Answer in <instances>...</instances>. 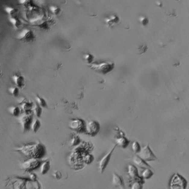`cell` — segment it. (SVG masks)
Masks as SVG:
<instances>
[{
    "mask_svg": "<svg viewBox=\"0 0 189 189\" xmlns=\"http://www.w3.org/2000/svg\"><path fill=\"white\" fill-rule=\"evenodd\" d=\"M45 148L41 144L28 145L21 148L20 150L31 158H39L45 154Z\"/></svg>",
    "mask_w": 189,
    "mask_h": 189,
    "instance_id": "6da1fadb",
    "label": "cell"
},
{
    "mask_svg": "<svg viewBox=\"0 0 189 189\" xmlns=\"http://www.w3.org/2000/svg\"><path fill=\"white\" fill-rule=\"evenodd\" d=\"M88 67L96 72L102 74H106L114 68L115 63L111 61H103L100 62H94L88 65Z\"/></svg>",
    "mask_w": 189,
    "mask_h": 189,
    "instance_id": "7a4b0ae2",
    "label": "cell"
},
{
    "mask_svg": "<svg viewBox=\"0 0 189 189\" xmlns=\"http://www.w3.org/2000/svg\"><path fill=\"white\" fill-rule=\"evenodd\" d=\"M187 185V181L178 173L172 176L169 182L170 189H186Z\"/></svg>",
    "mask_w": 189,
    "mask_h": 189,
    "instance_id": "3957f363",
    "label": "cell"
},
{
    "mask_svg": "<svg viewBox=\"0 0 189 189\" xmlns=\"http://www.w3.org/2000/svg\"><path fill=\"white\" fill-rule=\"evenodd\" d=\"M137 155L146 162L158 160L156 156L151 151L149 144L141 148V150L137 154Z\"/></svg>",
    "mask_w": 189,
    "mask_h": 189,
    "instance_id": "277c9868",
    "label": "cell"
},
{
    "mask_svg": "<svg viewBox=\"0 0 189 189\" xmlns=\"http://www.w3.org/2000/svg\"><path fill=\"white\" fill-rule=\"evenodd\" d=\"M33 120L32 114H22L18 118L19 123L21 124L22 129L24 131H28L31 129V124Z\"/></svg>",
    "mask_w": 189,
    "mask_h": 189,
    "instance_id": "5b68a950",
    "label": "cell"
},
{
    "mask_svg": "<svg viewBox=\"0 0 189 189\" xmlns=\"http://www.w3.org/2000/svg\"><path fill=\"white\" fill-rule=\"evenodd\" d=\"M100 124L96 120H92L86 123L85 133L90 136H95L99 131Z\"/></svg>",
    "mask_w": 189,
    "mask_h": 189,
    "instance_id": "8992f818",
    "label": "cell"
},
{
    "mask_svg": "<svg viewBox=\"0 0 189 189\" xmlns=\"http://www.w3.org/2000/svg\"><path fill=\"white\" fill-rule=\"evenodd\" d=\"M116 146H117V145H114L113 147L111 148L109 150V151H108L104 156H103L102 159H100L99 162V165H98V166H99L98 169H99V172L100 174H102L103 172H104L105 169L107 168L109 162H110L112 155V154H113Z\"/></svg>",
    "mask_w": 189,
    "mask_h": 189,
    "instance_id": "52a82bcc",
    "label": "cell"
},
{
    "mask_svg": "<svg viewBox=\"0 0 189 189\" xmlns=\"http://www.w3.org/2000/svg\"><path fill=\"white\" fill-rule=\"evenodd\" d=\"M36 38L34 32L32 30L28 28H25L18 33L17 38L18 39L24 42H31L33 41Z\"/></svg>",
    "mask_w": 189,
    "mask_h": 189,
    "instance_id": "ba28073f",
    "label": "cell"
},
{
    "mask_svg": "<svg viewBox=\"0 0 189 189\" xmlns=\"http://www.w3.org/2000/svg\"><path fill=\"white\" fill-rule=\"evenodd\" d=\"M86 123L82 119L75 118L70 121L69 127L73 131L79 133L85 132Z\"/></svg>",
    "mask_w": 189,
    "mask_h": 189,
    "instance_id": "9c48e42d",
    "label": "cell"
},
{
    "mask_svg": "<svg viewBox=\"0 0 189 189\" xmlns=\"http://www.w3.org/2000/svg\"><path fill=\"white\" fill-rule=\"evenodd\" d=\"M39 165H41V162L38 159L30 158L21 164V167L23 170L29 172L37 168Z\"/></svg>",
    "mask_w": 189,
    "mask_h": 189,
    "instance_id": "30bf717a",
    "label": "cell"
},
{
    "mask_svg": "<svg viewBox=\"0 0 189 189\" xmlns=\"http://www.w3.org/2000/svg\"><path fill=\"white\" fill-rule=\"evenodd\" d=\"M18 103L21 106V110H23L24 113L31 114L32 111V108L34 106V103L26 98H21L18 100Z\"/></svg>",
    "mask_w": 189,
    "mask_h": 189,
    "instance_id": "8fae6325",
    "label": "cell"
},
{
    "mask_svg": "<svg viewBox=\"0 0 189 189\" xmlns=\"http://www.w3.org/2000/svg\"><path fill=\"white\" fill-rule=\"evenodd\" d=\"M11 78L12 79L14 84L20 89H22L24 86V78L20 73H15L12 76Z\"/></svg>",
    "mask_w": 189,
    "mask_h": 189,
    "instance_id": "7c38bea8",
    "label": "cell"
},
{
    "mask_svg": "<svg viewBox=\"0 0 189 189\" xmlns=\"http://www.w3.org/2000/svg\"><path fill=\"white\" fill-rule=\"evenodd\" d=\"M112 184L116 187H119L120 189H125L124 181L123 178L120 176L118 175L116 173L113 174Z\"/></svg>",
    "mask_w": 189,
    "mask_h": 189,
    "instance_id": "4fadbf2b",
    "label": "cell"
},
{
    "mask_svg": "<svg viewBox=\"0 0 189 189\" xmlns=\"http://www.w3.org/2000/svg\"><path fill=\"white\" fill-rule=\"evenodd\" d=\"M133 161L136 165L139 166L140 168L144 169H145L151 168L150 166L144 160L140 158L137 155L134 156L133 159Z\"/></svg>",
    "mask_w": 189,
    "mask_h": 189,
    "instance_id": "5bb4252c",
    "label": "cell"
},
{
    "mask_svg": "<svg viewBox=\"0 0 189 189\" xmlns=\"http://www.w3.org/2000/svg\"><path fill=\"white\" fill-rule=\"evenodd\" d=\"M119 21V18L116 14H112L108 17H106L104 22L108 27H112L114 24H117Z\"/></svg>",
    "mask_w": 189,
    "mask_h": 189,
    "instance_id": "9a60e30c",
    "label": "cell"
},
{
    "mask_svg": "<svg viewBox=\"0 0 189 189\" xmlns=\"http://www.w3.org/2000/svg\"><path fill=\"white\" fill-rule=\"evenodd\" d=\"M128 174L129 176H131V178L133 179H135V180H139L141 179L139 175L138 172H137V168L133 165H128Z\"/></svg>",
    "mask_w": 189,
    "mask_h": 189,
    "instance_id": "2e32d148",
    "label": "cell"
},
{
    "mask_svg": "<svg viewBox=\"0 0 189 189\" xmlns=\"http://www.w3.org/2000/svg\"><path fill=\"white\" fill-rule=\"evenodd\" d=\"M115 143L117 145L119 146L121 148L125 149L128 146L129 144V141L125 137L122 136L117 138L115 140Z\"/></svg>",
    "mask_w": 189,
    "mask_h": 189,
    "instance_id": "e0dca14e",
    "label": "cell"
},
{
    "mask_svg": "<svg viewBox=\"0 0 189 189\" xmlns=\"http://www.w3.org/2000/svg\"><path fill=\"white\" fill-rule=\"evenodd\" d=\"M8 110L14 117H20L21 114V108L18 106H11L8 108Z\"/></svg>",
    "mask_w": 189,
    "mask_h": 189,
    "instance_id": "ac0fdd59",
    "label": "cell"
},
{
    "mask_svg": "<svg viewBox=\"0 0 189 189\" xmlns=\"http://www.w3.org/2000/svg\"><path fill=\"white\" fill-rule=\"evenodd\" d=\"M50 169V162L49 161H46L42 163L40 165V172L42 175H45L48 172Z\"/></svg>",
    "mask_w": 189,
    "mask_h": 189,
    "instance_id": "d6986e66",
    "label": "cell"
},
{
    "mask_svg": "<svg viewBox=\"0 0 189 189\" xmlns=\"http://www.w3.org/2000/svg\"><path fill=\"white\" fill-rule=\"evenodd\" d=\"M41 121L37 118H35L33 119L32 123L31 124V129L34 133H36L41 128Z\"/></svg>",
    "mask_w": 189,
    "mask_h": 189,
    "instance_id": "ffe728a7",
    "label": "cell"
},
{
    "mask_svg": "<svg viewBox=\"0 0 189 189\" xmlns=\"http://www.w3.org/2000/svg\"><path fill=\"white\" fill-rule=\"evenodd\" d=\"M94 58V55L90 53H86L83 55V59L84 61L86 62V63H87L88 65H90L94 62H93Z\"/></svg>",
    "mask_w": 189,
    "mask_h": 189,
    "instance_id": "44dd1931",
    "label": "cell"
},
{
    "mask_svg": "<svg viewBox=\"0 0 189 189\" xmlns=\"http://www.w3.org/2000/svg\"><path fill=\"white\" fill-rule=\"evenodd\" d=\"M34 97H35V99L36 100L37 103H38V104L41 107H43V108H47V107H48L47 103L46 100L43 98H42V96H39L37 94L34 95Z\"/></svg>",
    "mask_w": 189,
    "mask_h": 189,
    "instance_id": "7402d4cb",
    "label": "cell"
},
{
    "mask_svg": "<svg viewBox=\"0 0 189 189\" xmlns=\"http://www.w3.org/2000/svg\"><path fill=\"white\" fill-rule=\"evenodd\" d=\"M32 111L33 112L34 115L37 118H39L41 116L42 113V108L37 102L34 103V106L32 108Z\"/></svg>",
    "mask_w": 189,
    "mask_h": 189,
    "instance_id": "603a6c76",
    "label": "cell"
},
{
    "mask_svg": "<svg viewBox=\"0 0 189 189\" xmlns=\"http://www.w3.org/2000/svg\"><path fill=\"white\" fill-rule=\"evenodd\" d=\"M4 10L5 11L7 14L10 15V17H14L16 16V14L18 13V10L14 7L11 6H5L4 8Z\"/></svg>",
    "mask_w": 189,
    "mask_h": 189,
    "instance_id": "cb8c5ba5",
    "label": "cell"
},
{
    "mask_svg": "<svg viewBox=\"0 0 189 189\" xmlns=\"http://www.w3.org/2000/svg\"><path fill=\"white\" fill-rule=\"evenodd\" d=\"M153 174L154 172L150 169V168L145 169L144 171L142 172L141 176L143 179H149L153 176Z\"/></svg>",
    "mask_w": 189,
    "mask_h": 189,
    "instance_id": "d4e9b609",
    "label": "cell"
},
{
    "mask_svg": "<svg viewBox=\"0 0 189 189\" xmlns=\"http://www.w3.org/2000/svg\"><path fill=\"white\" fill-rule=\"evenodd\" d=\"M8 18H8L9 21H10L11 23L14 26V27L18 28L21 26V21L16 16L9 17Z\"/></svg>",
    "mask_w": 189,
    "mask_h": 189,
    "instance_id": "484cf974",
    "label": "cell"
},
{
    "mask_svg": "<svg viewBox=\"0 0 189 189\" xmlns=\"http://www.w3.org/2000/svg\"><path fill=\"white\" fill-rule=\"evenodd\" d=\"M144 181L142 179L137 180L135 182L131 185V189H143V185Z\"/></svg>",
    "mask_w": 189,
    "mask_h": 189,
    "instance_id": "4316f807",
    "label": "cell"
},
{
    "mask_svg": "<svg viewBox=\"0 0 189 189\" xmlns=\"http://www.w3.org/2000/svg\"><path fill=\"white\" fill-rule=\"evenodd\" d=\"M8 90L14 97H17L19 95L20 88H18L16 86L9 87L8 88Z\"/></svg>",
    "mask_w": 189,
    "mask_h": 189,
    "instance_id": "83f0119b",
    "label": "cell"
},
{
    "mask_svg": "<svg viewBox=\"0 0 189 189\" xmlns=\"http://www.w3.org/2000/svg\"><path fill=\"white\" fill-rule=\"evenodd\" d=\"M131 148H132L133 150L137 154H138L141 150L140 145L139 143H137V141H134L132 145H131Z\"/></svg>",
    "mask_w": 189,
    "mask_h": 189,
    "instance_id": "f1b7e54d",
    "label": "cell"
},
{
    "mask_svg": "<svg viewBox=\"0 0 189 189\" xmlns=\"http://www.w3.org/2000/svg\"><path fill=\"white\" fill-rule=\"evenodd\" d=\"M83 160L87 164H90L94 160V157L92 155L87 154L83 156Z\"/></svg>",
    "mask_w": 189,
    "mask_h": 189,
    "instance_id": "f546056e",
    "label": "cell"
},
{
    "mask_svg": "<svg viewBox=\"0 0 189 189\" xmlns=\"http://www.w3.org/2000/svg\"><path fill=\"white\" fill-rule=\"evenodd\" d=\"M80 142V139L79 138V137L74 135L71 140V144L72 146H76L77 145L79 144Z\"/></svg>",
    "mask_w": 189,
    "mask_h": 189,
    "instance_id": "4dcf8cb0",
    "label": "cell"
},
{
    "mask_svg": "<svg viewBox=\"0 0 189 189\" xmlns=\"http://www.w3.org/2000/svg\"><path fill=\"white\" fill-rule=\"evenodd\" d=\"M49 8V10H51L52 12L55 14H56V15L58 14L61 12V9L58 6H50Z\"/></svg>",
    "mask_w": 189,
    "mask_h": 189,
    "instance_id": "1f68e13d",
    "label": "cell"
},
{
    "mask_svg": "<svg viewBox=\"0 0 189 189\" xmlns=\"http://www.w3.org/2000/svg\"><path fill=\"white\" fill-rule=\"evenodd\" d=\"M52 175L55 179L57 180H59L62 178V174L59 171H55L52 174Z\"/></svg>",
    "mask_w": 189,
    "mask_h": 189,
    "instance_id": "d6a6232c",
    "label": "cell"
}]
</instances>
